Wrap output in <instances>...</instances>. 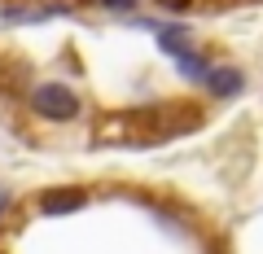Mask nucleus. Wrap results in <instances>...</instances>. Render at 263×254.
Listing matches in <instances>:
<instances>
[{"label": "nucleus", "mask_w": 263, "mask_h": 254, "mask_svg": "<svg viewBox=\"0 0 263 254\" xmlns=\"http://www.w3.org/2000/svg\"><path fill=\"white\" fill-rule=\"evenodd\" d=\"M31 105H35L40 119H75L79 114V96L66 84H44L31 92Z\"/></svg>", "instance_id": "f257e3e1"}, {"label": "nucleus", "mask_w": 263, "mask_h": 254, "mask_svg": "<svg viewBox=\"0 0 263 254\" xmlns=\"http://www.w3.org/2000/svg\"><path fill=\"white\" fill-rule=\"evenodd\" d=\"M84 202H88L84 188H53V193L40 198V210H44V215H66V210H79Z\"/></svg>", "instance_id": "f03ea898"}, {"label": "nucleus", "mask_w": 263, "mask_h": 254, "mask_svg": "<svg viewBox=\"0 0 263 254\" xmlns=\"http://www.w3.org/2000/svg\"><path fill=\"white\" fill-rule=\"evenodd\" d=\"M206 88L215 96H233L237 88H241V75H237L233 66H224V70H206Z\"/></svg>", "instance_id": "7ed1b4c3"}, {"label": "nucleus", "mask_w": 263, "mask_h": 254, "mask_svg": "<svg viewBox=\"0 0 263 254\" xmlns=\"http://www.w3.org/2000/svg\"><path fill=\"white\" fill-rule=\"evenodd\" d=\"M162 48H167V53H176V57H184V53H189V48H184V27L162 31Z\"/></svg>", "instance_id": "20e7f679"}, {"label": "nucleus", "mask_w": 263, "mask_h": 254, "mask_svg": "<svg viewBox=\"0 0 263 254\" xmlns=\"http://www.w3.org/2000/svg\"><path fill=\"white\" fill-rule=\"evenodd\" d=\"M180 70H184L189 79H193V75H202V79H206V62H202L197 53H184V57H180Z\"/></svg>", "instance_id": "39448f33"}, {"label": "nucleus", "mask_w": 263, "mask_h": 254, "mask_svg": "<svg viewBox=\"0 0 263 254\" xmlns=\"http://www.w3.org/2000/svg\"><path fill=\"white\" fill-rule=\"evenodd\" d=\"M158 5H167V9H176V13H180V9H189L193 0H158Z\"/></svg>", "instance_id": "423d86ee"}, {"label": "nucleus", "mask_w": 263, "mask_h": 254, "mask_svg": "<svg viewBox=\"0 0 263 254\" xmlns=\"http://www.w3.org/2000/svg\"><path fill=\"white\" fill-rule=\"evenodd\" d=\"M105 5H114V9H132V0H105Z\"/></svg>", "instance_id": "0eeeda50"}, {"label": "nucleus", "mask_w": 263, "mask_h": 254, "mask_svg": "<svg viewBox=\"0 0 263 254\" xmlns=\"http://www.w3.org/2000/svg\"><path fill=\"white\" fill-rule=\"evenodd\" d=\"M5 206H9V198H5V193H0V215H5Z\"/></svg>", "instance_id": "6e6552de"}]
</instances>
